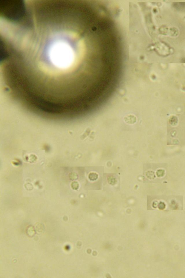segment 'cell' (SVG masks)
Segmentation results:
<instances>
[{"label":"cell","mask_w":185,"mask_h":278,"mask_svg":"<svg viewBox=\"0 0 185 278\" xmlns=\"http://www.w3.org/2000/svg\"><path fill=\"white\" fill-rule=\"evenodd\" d=\"M77 19L63 9L33 16L17 29L10 58L15 73L32 93L46 101L75 98L82 53Z\"/></svg>","instance_id":"obj_1"},{"label":"cell","mask_w":185,"mask_h":278,"mask_svg":"<svg viewBox=\"0 0 185 278\" xmlns=\"http://www.w3.org/2000/svg\"><path fill=\"white\" fill-rule=\"evenodd\" d=\"M124 121L127 124H134L137 121V117L134 114H129L126 115L123 118Z\"/></svg>","instance_id":"obj_2"}]
</instances>
